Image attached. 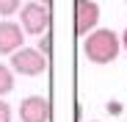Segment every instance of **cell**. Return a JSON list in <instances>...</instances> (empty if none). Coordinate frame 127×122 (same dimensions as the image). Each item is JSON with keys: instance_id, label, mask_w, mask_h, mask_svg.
Masks as SVG:
<instances>
[{"instance_id": "9c48e42d", "label": "cell", "mask_w": 127, "mask_h": 122, "mask_svg": "<svg viewBox=\"0 0 127 122\" xmlns=\"http://www.w3.org/2000/svg\"><path fill=\"white\" fill-rule=\"evenodd\" d=\"M0 122H11V106L6 100H0Z\"/></svg>"}, {"instance_id": "7a4b0ae2", "label": "cell", "mask_w": 127, "mask_h": 122, "mask_svg": "<svg viewBox=\"0 0 127 122\" xmlns=\"http://www.w3.org/2000/svg\"><path fill=\"white\" fill-rule=\"evenodd\" d=\"M11 69L19 72V75H28V78H36L47 69V56L36 50V47H19L11 53Z\"/></svg>"}, {"instance_id": "6da1fadb", "label": "cell", "mask_w": 127, "mask_h": 122, "mask_svg": "<svg viewBox=\"0 0 127 122\" xmlns=\"http://www.w3.org/2000/svg\"><path fill=\"white\" fill-rule=\"evenodd\" d=\"M122 36L111 28H94L91 33L83 36V53L91 64H111L119 58Z\"/></svg>"}, {"instance_id": "7c38bea8", "label": "cell", "mask_w": 127, "mask_h": 122, "mask_svg": "<svg viewBox=\"0 0 127 122\" xmlns=\"http://www.w3.org/2000/svg\"><path fill=\"white\" fill-rule=\"evenodd\" d=\"M41 3H44V6H47V8H50V0H41Z\"/></svg>"}, {"instance_id": "8fae6325", "label": "cell", "mask_w": 127, "mask_h": 122, "mask_svg": "<svg viewBox=\"0 0 127 122\" xmlns=\"http://www.w3.org/2000/svg\"><path fill=\"white\" fill-rule=\"evenodd\" d=\"M122 47H124V50H127V28H124V31H122Z\"/></svg>"}, {"instance_id": "8992f818", "label": "cell", "mask_w": 127, "mask_h": 122, "mask_svg": "<svg viewBox=\"0 0 127 122\" xmlns=\"http://www.w3.org/2000/svg\"><path fill=\"white\" fill-rule=\"evenodd\" d=\"M25 42V31L19 22H11V19H3L0 22V56H11L14 50H19Z\"/></svg>"}, {"instance_id": "ba28073f", "label": "cell", "mask_w": 127, "mask_h": 122, "mask_svg": "<svg viewBox=\"0 0 127 122\" xmlns=\"http://www.w3.org/2000/svg\"><path fill=\"white\" fill-rule=\"evenodd\" d=\"M19 8H22V0H0V17L8 19L11 14H19Z\"/></svg>"}, {"instance_id": "277c9868", "label": "cell", "mask_w": 127, "mask_h": 122, "mask_svg": "<svg viewBox=\"0 0 127 122\" xmlns=\"http://www.w3.org/2000/svg\"><path fill=\"white\" fill-rule=\"evenodd\" d=\"M50 117H53V106L41 94H31L19 103V119L22 122H50Z\"/></svg>"}, {"instance_id": "30bf717a", "label": "cell", "mask_w": 127, "mask_h": 122, "mask_svg": "<svg viewBox=\"0 0 127 122\" xmlns=\"http://www.w3.org/2000/svg\"><path fill=\"white\" fill-rule=\"evenodd\" d=\"M44 56H50V50H53V39H50V33H41V47H39Z\"/></svg>"}, {"instance_id": "5b68a950", "label": "cell", "mask_w": 127, "mask_h": 122, "mask_svg": "<svg viewBox=\"0 0 127 122\" xmlns=\"http://www.w3.org/2000/svg\"><path fill=\"white\" fill-rule=\"evenodd\" d=\"M97 22H99V6L94 0H77L75 3V33L86 36L97 28Z\"/></svg>"}, {"instance_id": "52a82bcc", "label": "cell", "mask_w": 127, "mask_h": 122, "mask_svg": "<svg viewBox=\"0 0 127 122\" xmlns=\"http://www.w3.org/2000/svg\"><path fill=\"white\" fill-rule=\"evenodd\" d=\"M8 92H14V69L0 64V97H6Z\"/></svg>"}, {"instance_id": "3957f363", "label": "cell", "mask_w": 127, "mask_h": 122, "mask_svg": "<svg viewBox=\"0 0 127 122\" xmlns=\"http://www.w3.org/2000/svg\"><path fill=\"white\" fill-rule=\"evenodd\" d=\"M19 25H22L25 36H41L50 31V8L44 3H22L19 8Z\"/></svg>"}]
</instances>
